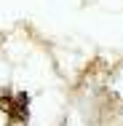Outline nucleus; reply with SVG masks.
Instances as JSON below:
<instances>
[{
    "label": "nucleus",
    "mask_w": 123,
    "mask_h": 126,
    "mask_svg": "<svg viewBox=\"0 0 123 126\" xmlns=\"http://www.w3.org/2000/svg\"><path fill=\"white\" fill-rule=\"evenodd\" d=\"M27 105H29V97L24 91H14V94L5 91L0 97V110L8 113V126H27V121H29Z\"/></svg>",
    "instance_id": "1"
}]
</instances>
